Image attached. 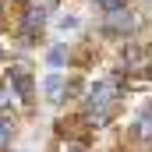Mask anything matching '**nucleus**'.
Returning a JSON list of instances; mask_svg holds the SVG:
<instances>
[{
    "mask_svg": "<svg viewBox=\"0 0 152 152\" xmlns=\"http://www.w3.org/2000/svg\"><path fill=\"white\" fill-rule=\"evenodd\" d=\"M113 78H106V81H99L92 92H88V106H92V113H106L110 117V110H113Z\"/></svg>",
    "mask_w": 152,
    "mask_h": 152,
    "instance_id": "obj_1",
    "label": "nucleus"
},
{
    "mask_svg": "<svg viewBox=\"0 0 152 152\" xmlns=\"http://www.w3.org/2000/svg\"><path fill=\"white\" fill-rule=\"evenodd\" d=\"M11 92H14V96H21V99H32L36 85H32V75H28V67H25V64L11 67Z\"/></svg>",
    "mask_w": 152,
    "mask_h": 152,
    "instance_id": "obj_2",
    "label": "nucleus"
},
{
    "mask_svg": "<svg viewBox=\"0 0 152 152\" xmlns=\"http://www.w3.org/2000/svg\"><path fill=\"white\" fill-rule=\"evenodd\" d=\"M124 67L145 75V71H152V53L142 50V46H127V50H124Z\"/></svg>",
    "mask_w": 152,
    "mask_h": 152,
    "instance_id": "obj_3",
    "label": "nucleus"
},
{
    "mask_svg": "<svg viewBox=\"0 0 152 152\" xmlns=\"http://www.w3.org/2000/svg\"><path fill=\"white\" fill-rule=\"evenodd\" d=\"M42 21H46V11L42 7H28V14H25V42L36 39V32L42 28Z\"/></svg>",
    "mask_w": 152,
    "mask_h": 152,
    "instance_id": "obj_4",
    "label": "nucleus"
},
{
    "mask_svg": "<svg viewBox=\"0 0 152 152\" xmlns=\"http://www.w3.org/2000/svg\"><path fill=\"white\" fill-rule=\"evenodd\" d=\"M127 28H131V14H127V11H113V14L106 18V28H103V32H106V36H120V32H127Z\"/></svg>",
    "mask_w": 152,
    "mask_h": 152,
    "instance_id": "obj_5",
    "label": "nucleus"
},
{
    "mask_svg": "<svg viewBox=\"0 0 152 152\" xmlns=\"http://www.w3.org/2000/svg\"><path fill=\"white\" fill-rule=\"evenodd\" d=\"M42 88H46V99H50V103H60V99H64V92H67L64 78H57V75L46 78V85H42Z\"/></svg>",
    "mask_w": 152,
    "mask_h": 152,
    "instance_id": "obj_6",
    "label": "nucleus"
},
{
    "mask_svg": "<svg viewBox=\"0 0 152 152\" xmlns=\"http://www.w3.org/2000/svg\"><path fill=\"white\" fill-rule=\"evenodd\" d=\"M142 138H152V106H145L142 113H138V127H134Z\"/></svg>",
    "mask_w": 152,
    "mask_h": 152,
    "instance_id": "obj_7",
    "label": "nucleus"
},
{
    "mask_svg": "<svg viewBox=\"0 0 152 152\" xmlns=\"http://www.w3.org/2000/svg\"><path fill=\"white\" fill-rule=\"evenodd\" d=\"M11 134H14V120H11V117H4V120H0V142H7Z\"/></svg>",
    "mask_w": 152,
    "mask_h": 152,
    "instance_id": "obj_8",
    "label": "nucleus"
},
{
    "mask_svg": "<svg viewBox=\"0 0 152 152\" xmlns=\"http://www.w3.org/2000/svg\"><path fill=\"white\" fill-rule=\"evenodd\" d=\"M103 7H106V14H113V11H124V0H103Z\"/></svg>",
    "mask_w": 152,
    "mask_h": 152,
    "instance_id": "obj_9",
    "label": "nucleus"
},
{
    "mask_svg": "<svg viewBox=\"0 0 152 152\" xmlns=\"http://www.w3.org/2000/svg\"><path fill=\"white\" fill-rule=\"evenodd\" d=\"M50 64H53V67L64 64V50H53V53H50Z\"/></svg>",
    "mask_w": 152,
    "mask_h": 152,
    "instance_id": "obj_10",
    "label": "nucleus"
},
{
    "mask_svg": "<svg viewBox=\"0 0 152 152\" xmlns=\"http://www.w3.org/2000/svg\"><path fill=\"white\" fill-rule=\"evenodd\" d=\"M11 96H14V92H11V88H4V92H0V106H11Z\"/></svg>",
    "mask_w": 152,
    "mask_h": 152,
    "instance_id": "obj_11",
    "label": "nucleus"
},
{
    "mask_svg": "<svg viewBox=\"0 0 152 152\" xmlns=\"http://www.w3.org/2000/svg\"><path fill=\"white\" fill-rule=\"evenodd\" d=\"M64 152H85V149H81L78 142H67V145H64Z\"/></svg>",
    "mask_w": 152,
    "mask_h": 152,
    "instance_id": "obj_12",
    "label": "nucleus"
},
{
    "mask_svg": "<svg viewBox=\"0 0 152 152\" xmlns=\"http://www.w3.org/2000/svg\"><path fill=\"white\" fill-rule=\"evenodd\" d=\"M99 4H103V0H99Z\"/></svg>",
    "mask_w": 152,
    "mask_h": 152,
    "instance_id": "obj_13",
    "label": "nucleus"
}]
</instances>
